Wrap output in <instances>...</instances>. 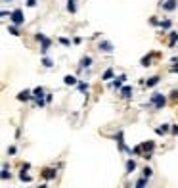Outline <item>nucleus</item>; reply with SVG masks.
I'll return each mask as SVG.
<instances>
[{
	"instance_id": "nucleus-1",
	"label": "nucleus",
	"mask_w": 178,
	"mask_h": 188,
	"mask_svg": "<svg viewBox=\"0 0 178 188\" xmlns=\"http://www.w3.org/2000/svg\"><path fill=\"white\" fill-rule=\"evenodd\" d=\"M165 102H167V98H165V96H163V94H161V92H155V94H153V96H151V100H149V104H151V106H153V108H155V109H163Z\"/></svg>"
},
{
	"instance_id": "nucleus-2",
	"label": "nucleus",
	"mask_w": 178,
	"mask_h": 188,
	"mask_svg": "<svg viewBox=\"0 0 178 188\" xmlns=\"http://www.w3.org/2000/svg\"><path fill=\"white\" fill-rule=\"evenodd\" d=\"M10 17H12V21L15 23V25H21L23 21H25V17H23V12L21 10H14L10 14Z\"/></svg>"
},
{
	"instance_id": "nucleus-3",
	"label": "nucleus",
	"mask_w": 178,
	"mask_h": 188,
	"mask_svg": "<svg viewBox=\"0 0 178 188\" xmlns=\"http://www.w3.org/2000/svg\"><path fill=\"white\" fill-rule=\"evenodd\" d=\"M36 40H40V42H42V54H46L48 48H50V39H46L44 35H36Z\"/></svg>"
},
{
	"instance_id": "nucleus-4",
	"label": "nucleus",
	"mask_w": 178,
	"mask_h": 188,
	"mask_svg": "<svg viewBox=\"0 0 178 188\" xmlns=\"http://www.w3.org/2000/svg\"><path fill=\"white\" fill-rule=\"evenodd\" d=\"M56 173H58V171H56L54 167H48V169H44V171H42L44 179H48V181H50V179H56Z\"/></svg>"
},
{
	"instance_id": "nucleus-5",
	"label": "nucleus",
	"mask_w": 178,
	"mask_h": 188,
	"mask_svg": "<svg viewBox=\"0 0 178 188\" xmlns=\"http://www.w3.org/2000/svg\"><path fill=\"white\" fill-rule=\"evenodd\" d=\"M159 6H163L165 10H169V12H172L176 8V0H167V2H161Z\"/></svg>"
},
{
	"instance_id": "nucleus-6",
	"label": "nucleus",
	"mask_w": 178,
	"mask_h": 188,
	"mask_svg": "<svg viewBox=\"0 0 178 188\" xmlns=\"http://www.w3.org/2000/svg\"><path fill=\"white\" fill-rule=\"evenodd\" d=\"M124 79H127L124 75H119V77H117V79L111 83V87H115V88H123V83H124Z\"/></svg>"
},
{
	"instance_id": "nucleus-7",
	"label": "nucleus",
	"mask_w": 178,
	"mask_h": 188,
	"mask_svg": "<svg viewBox=\"0 0 178 188\" xmlns=\"http://www.w3.org/2000/svg\"><path fill=\"white\" fill-rule=\"evenodd\" d=\"M100 50H103V52H111V50H113V44H111V42H107V40H102V42H100Z\"/></svg>"
},
{
	"instance_id": "nucleus-8",
	"label": "nucleus",
	"mask_w": 178,
	"mask_h": 188,
	"mask_svg": "<svg viewBox=\"0 0 178 188\" xmlns=\"http://www.w3.org/2000/svg\"><path fill=\"white\" fill-rule=\"evenodd\" d=\"M121 96L123 98H130L132 96V87H123L121 88Z\"/></svg>"
},
{
	"instance_id": "nucleus-9",
	"label": "nucleus",
	"mask_w": 178,
	"mask_h": 188,
	"mask_svg": "<svg viewBox=\"0 0 178 188\" xmlns=\"http://www.w3.org/2000/svg\"><path fill=\"white\" fill-rule=\"evenodd\" d=\"M142 148L145 150V152H144V154H151V150H153V148H155V144H153V142H151V140H149V142H144V144H142Z\"/></svg>"
},
{
	"instance_id": "nucleus-10",
	"label": "nucleus",
	"mask_w": 178,
	"mask_h": 188,
	"mask_svg": "<svg viewBox=\"0 0 178 188\" xmlns=\"http://www.w3.org/2000/svg\"><path fill=\"white\" fill-rule=\"evenodd\" d=\"M169 129H171V125H169V123H165V125L157 127V129H155V133H157V134H165V133H167Z\"/></svg>"
},
{
	"instance_id": "nucleus-11",
	"label": "nucleus",
	"mask_w": 178,
	"mask_h": 188,
	"mask_svg": "<svg viewBox=\"0 0 178 188\" xmlns=\"http://www.w3.org/2000/svg\"><path fill=\"white\" fill-rule=\"evenodd\" d=\"M63 83H65V85H77V77L65 75V77H63Z\"/></svg>"
},
{
	"instance_id": "nucleus-12",
	"label": "nucleus",
	"mask_w": 178,
	"mask_h": 188,
	"mask_svg": "<svg viewBox=\"0 0 178 188\" xmlns=\"http://www.w3.org/2000/svg\"><path fill=\"white\" fill-rule=\"evenodd\" d=\"M33 96L36 98V100H42V96H44V90H42V87L35 88V90H33Z\"/></svg>"
},
{
	"instance_id": "nucleus-13",
	"label": "nucleus",
	"mask_w": 178,
	"mask_h": 188,
	"mask_svg": "<svg viewBox=\"0 0 178 188\" xmlns=\"http://www.w3.org/2000/svg\"><path fill=\"white\" fill-rule=\"evenodd\" d=\"M90 63H92V58H90V56H84V58L80 60V67H90Z\"/></svg>"
},
{
	"instance_id": "nucleus-14",
	"label": "nucleus",
	"mask_w": 178,
	"mask_h": 188,
	"mask_svg": "<svg viewBox=\"0 0 178 188\" xmlns=\"http://www.w3.org/2000/svg\"><path fill=\"white\" fill-rule=\"evenodd\" d=\"M134 169H136V161L134 159H128L127 161V173H132Z\"/></svg>"
},
{
	"instance_id": "nucleus-15",
	"label": "nucleus",
	"mask_w": 178,
	"mask_h": 188,
	"mask_svg": "<svg viewBox=\"0 0 178 188\" xmlns=\"http://www.w3.org/2000/svg\"><path fill=\"white\" fill-rule=\"evenodd\" d=\"M29 98H31V92H29V90H23V92L17 94V100H21V102H23V100H29Z\"/></svg>"
},
{
	"instance_id": "nucleus-16",
	"label": "nucleus",
	"mask_w": 178,
	"mask_h": 188,
	"mask_svg": "<svg viewBox=\"0 0 178 188\" xmlns=\"http://www.w3.org/2000/svg\"><path fill=\"white\" fill-rule=\"evenodd\" d=\"M159 81H161V77H157V75H155V77H151V79H149L145 85H148V87H155V85L159 83Z\"/></svg>"
},
{
	"instance_id": "nucleus-17",
	"label": "nucleus",
	"mask_w": 178,
	"mask_h": 188,
	"mask_svg": "<svg viewBox=\"0 0 178 188\" xmlns=\"http://www.w3.org/2000/svg\"><path fill=\"white\" fill-rule=\"evenodd\" d=\"M151 58H153V54L144 56V58H142V65H145V67H148V65H151Z\"/></svg>"
},
{
	"instance_id": "nucleus-18",
	"label": "nucleus",
	"mask_w": 178,
	"mask_h": 188,
	"mask_svg": "<svg viewBox=\"0 0 178 188\" xmlns=\"http://www.w3.org/2000/svg\"><path fill=\"white\" fill-rule=\"evenodd\" d=\"M111 77H113V69H106V73L102 75V79H103V81H109Z\"/></svg>"
},
{
	"instance_id": "nucleus-19",
	"label": "nucleus",
	"mask_w": 178,
	"mask_h": 188,
	"mask_svg": "<svg viewBox=\"0 0 178 188\" xmlns=\"http://www.w3.org/2000/svg\"><path fill=\"white\" fill-rule=\"evenodd\" d=\"M145 184H148V179H145V177H142L138 182H136V188H145Z\"/></svg>"
},
{
	"instance_id": "nucleus-20",
	"label": "nucleus",
	"mask_w": 178,
	"mask_h": 188,
	"mask_svg": "<svg viewBox=\"0 0 178 188\" xmlns=\"http://www.w3.org/2000/svg\"><path fill=\"white\" fill-rule=\"evenodd\" d=\"M19 179H21V181H23V182H29V181H31V177H29V175H27V173H25V169H23V171H21V173H19Z\"/></svg>"
},
{
	"instance_id": "nucleus-21",
	"label": "nucleus",
	"mask_w": 178,
	"mask_h": 188,
	"mask_svg": "<svg viewBox=\"0 0 178 188\" xmlns=\"http://www.w3.org/2000/svg\"><path fill=\"white\" fill-rule=\"evenodd\" d=\"M176 40H178V33H171V36H169V44L172 46V44H174Z\"/></svg>"
},
{
	"instance_id": "nucleus-22",
	"label": "nucleus",
	"mask_w": 178,
	"mask_h": 188,
	"mask_svg": "<svg viewBox=\"0 0 178 188\" xmlns=\"http://www.w3.org/2000/svg\"><path fill=\"white\" fill-rule=\"evenodd\" d=\"M151 175H153V169H151V167H145V169H144V177H145V179H149Z\"/></svg>"
},
{
	"instance_id": "nucleus-23",
	"label": "nucleus",
	"mask_w": 178,
	"mask_h": 188,
	"mask_svg": "<svg viewBox=\"0 0 178 188\" xmlns=\"http://www.w3.org/2000/svg\"><path fill=\"white\" fill-rule=\"evenodd\" d=\"M8 177H10V173H8V165H4V169H2V181H8Z\"/></svg>"
},
{
	"instance_id": "nucleus-24",
	"label": "nucleus",
	"mask_w": 178,
	"mask_h": 188,
	"mask_svg": "<svg viewBox=\"0 0 178 188\" xmlns=\"http://www.w3.org/2000/svg\"><path fill=\"white\" fill-rule=\"evenodd\" d=\"M42 65H44V67H52L54 63H52V60H50V58H42Z\"/></svg>"
},
{
	"instance_id": "nucleus-25",
	"label": "nucleus",
	"mask_w": 178,
	"mask_h": 188,
	"mask_svg": "<svg viewBox=\"0 0 178 188\" xmlns=\"http://www.w3.org/2000/svg\"><path fill=\"white\" fill-rule=\"evenodd\" d=\"M8 31H10L12 35H15V36H19V35H21V33H19V29H17V27H8Z\"/></svg>"
},
{
	"instance_id": "nucleus-26",
	"label": "nucleus",
	"mask_w": 178,
	"mask_h": 188,
	"mask_svg": "<svg viewBox=\"0 0 178 188\" xmlns=\"http://www.w3.org/2000/svg\"><path fill=\"white\" fill-rule=\"evenodd\" d=\"M161 27H163V29H169V27H171V21H169V19L167 21H161Z\"/></svg>"
},
{
	"instance_id": "nucleus-27",
	"label": "nucleus",
	"mask_w": 178,
	"mask_h": 188,
	"mask_svg": "<svg viewBox=\"0 0 178 188\" xmlns=\"http://www.w3.org/2000/svg\"><path fill=\"white\" fill-rule=\"evenodd\" d=\"M67 10H69V12H75V10H77V8H75V2H69V4H67Z\"/></svg>"
},
{
	"instance_id": "nucleus-28",
	"label": "nucleus",
	"mask_w": 178,
	"mask_h": 188,
	"mask_svg": "<svg viewBox=\"0 0 178 188\" xmlns=\"http://www.w3.org/2000/svg\"><path fill=\"white\" fill-rule=\"evenodd\" d=\"M59 42H62L63 46H69V44H71V42H69V40H67V39H59Z\"/></svg>"
},
{
	"instance_id": "nucleus-29",
	"label": "nucleus",
	"mask_w": 178,
	"mask_h": 188,
	"mask_svg": "<svg viewBox=\"0 0 178 188\" xmlns=\"http://www.w3.org/2000/svg\"><path fill=\"white\" fill-rule=\"evenodd\" d=\"M27 6H29V8H33V6H36V0H27Z\"/></svg>"
},
{
	"instance_id": "nucleus-30",
	"label": "nucleus",
	"mask_w": 178,
	"mask_h": 188,
	"mask_svg": "<svg viewBox=\"0 0 178 188\" xmlns=\"http://www.w3.org/2000/svg\"><path fill=\"white\" fill-rule=\"evenodd\" d=\"M79 88H80V90H88V85H84V83H79Z\"/></svg>"
},
{
	"instance_id": "nucleus-31",
	"label": "nucleus",
	"mask_w": 178,
	"mask_h": 188,
	"mask_svg": "<svg viewBox=\"0 0 178 188\" xmlns=\"http://www.w3.org/2000/svg\"><path fill=\"white\" fill-rule=\"evenodd\" d=\"M8 154H10V156H14V154H15V148H14V146H10V148H8Z\"/></svg>"
},
{
	"instance_id": "nucleus-32",
	"label": "nucleus",
	"mask_w": 178,
	"mask_h": 188,
	"mask_svg": "<svg viewBox=\"0 0 178 188\" xmlns=\"http://www.w3.org/2000/svg\"><path fill=\"white\" fill-rule=\"evenodd\" d=\"M172 134H178V125H172Z\"/></svg>"
},
{
	"instance_id": "nucleus-33",
	"label": "nucleus",
	"mask_w": 178,
	"mask_h": 188,
	"mask_svg": "<svg viewBox=\"0 0 178 188\" xmlns=\"http://www.w3.org/2000/svg\"><path fill=\"white\" fill-rule=\"evenodd\" d=\"M171 98H172V100H176V98H178V90L172 92V94H171Z\"/></svg>"
},
{
	"instance_id": "nucleus-34",
	"label": "nucleus",
	"mask_w": 178,
	"mask_h": 188,
	"mask_svg": "<svg viewBox=\"0 0 178 188\" xmlns=\"http://www.w3.org/2000/svg\"><path fill=\"white\" fill-rule=\"evenodd\" d=\"M36 188H46V186H44V184H42V186H36Z\"/></svg>"
},
{
	"instance_id": "nucleus-35",
	"label": "nucleus",
	"mask_w": 178,
	"mask_h": 188,
	"mask_svg": "<svg viewBox=\"0 0 178 188\" xmlns=\"http://www.w3.org/2000/svg\"><path fill=\"white\" fill-rule=\"evenodd\" d=\"M172 62H174V63H178V60H172Z\"/></svg>"
}]
</instances>
